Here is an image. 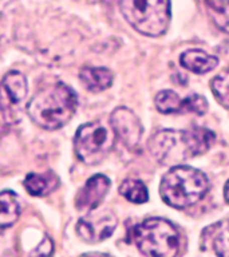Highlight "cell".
<instances>
[{"instance_id": "obj_20", "label": "cell", "mask_w": 229, "mask_h": 257, "mask_svg": "<svg viewBox=\"0 0 229 257\" xmlns=\"http://www.w3.org/2000/svg\"><path fill=\"white\" fill-rule=\"evenodd\" d=\"M208 110V102L202 95L193 94L184 99V110L182 112H196L198 115H202Z\"/></svg>"}, {"instance_id": "obj_1", "label": "cell", "mask_w": 229, "mask_h": 257, "mask_svg": "<svg viewBox=\"0 0 229 257\" xmlns=\"http://www.w3.org/2000/svg\"><path fill=\"white\" fill-rule=\"evenodd\" d=\"M214 140L216 136L204 127L161 130L149 141V150L160 164L176 166L193 157L204 154Z\"/></svg>"}, {"instance_id": "obj_5", "label": "cell", "mask_w": 229, "mask_h": 257, "mask_svg": "<svg viewBox=\"0 0 229 257\" xmlns=\"http://www.w3.org/2000/svg\"><path fill=\"white\" fill-rule=\"evenodd\" d=\"M122 15L142 35H164L170 23V0H120Z\"/></svg>"}, {"instance_id": "obj_11", "label": "cell", "mask_w": 229, "mask_h": 257, "mask_svg": "<svg viewBox=\"0 0 229 257\" xmlns=\"http://www.w3.org/2000/svg\"><path fill=\"white\" fill-rule=\"evenodd\" d=\"M80 82L91 92H100L111 86L114 75L108 68L84 67L79 72Z\"/></svg>"}, {"instance_id": "obj_9", "label": "cell", "mask_w": 229, "mask_h": 257, "mask_svg": "<svg viewBox=\"0 0 229 257\" xmlns=\"http://www.w3.org/2000/svg\"><path fill=\"white\" fill-rule=\"evenodd\" d=\"M112 132L116 133L125 146L132 150H136L141 144L144 127L141 124L138 116L128 107H117L111 114Z\"/></svg>"}, {"instance_id": "obj_8", "label": "cell", "mask_w": 229, "mask_h": 257, "mask_svg": "<svg viewBox=\"0 0 229 257\" xmlns=\"http://www.w3.org/2000/svg\"><path fill=\"white\" fill-rule=\"evenodd\" d=\"M118 220L116 214L108 210L102 209L96 212H90L87 216L82 217L76 225V233L80 240L88 244H96L106 240L116 230Z\"/></svg>"}, {"instance_id": "obj_22", "label": "cell", "mask_w": 229, "mask_h": 257, "mask_svg": "<svg viewBox=\"0 0 229 257\" xmlns=\"http://www.w3.org/2000/svg\"><path fill=\"white\" fill-rule=\"evenodd\" d=\"M224 196H225V200H226V202H229V181L226 182V184H225Z\"/></svg>"}, {"instance_id": "obj_17", "label": "cell", "mask_w": 229, "mask_h": 257, "mask_svg": "<svg viewBox=\"0 0 229 257\" xmlns=\"http://www.w3.org/2000/svg\"><path fill=\"white\" fill-rule=\"evenodd\" d=\"M156 107L162 114H173L182 112L184 110V99H181L178 94L170 90H165L157 94Z\"/></svg>"}, {"instance_id": "obj_7", "label": "cell", "mask_w": 229, "mask_h": 257, "mask_svg": "<svg viewBox=\"0 0 229 257\" xmlns=\"http://www.w3.org/2000/svg\"><path fill=\"white\" fill-rule=\"evenodd\" d=\"M26 76L20 71H10L0 82V120L16 123L22 116V104L27 96Z\"/></svg>"}, {"instance_id": "obj_14", "label": "cell", "mask_w": 229, "mask_h": 257, "mask_svg": "<svg viewBox=\"0 0 229 257\" xmlns=\"http://www.w3.org/2000/svg\"><path fill=\"white\" fill-rule=\"evenodd\" d=\"M20 216L19 197L11 190L0 192V228H10Z\"/></svg>"}, {"instance_id": "obj_4", "label": "cell", "mask_w": 229, "mask_h": 257, "mask_svg": "<svg viewBox=\"0 0 229 257\" xmlns=\"http://www.w3.org/2000/svg\"><path fill=\"white\" fill-rule=\"evenodd\" d=\"M129 238L145 256L173 257L180 250L178 230L164 218H149L133 226Z\"/></svg>"}, {"instance_id": "obj_21", "label": "cell", "mask_w": 229, "mask_h": 257, "mask_svg": "<svg viewBox=\"0 0 229 257\" xmlns=\"http://www.w3.org/2000/svg\"><path fill=\"white\" fill-rule=\"evenodd\" d=\"M54 252V242L50 240V237L46 236L44 237L43 242L36 248V250L32 252V254H44V256H48Z\"/></svg>"}, {"instance_id": "obj_13", "label": "cell", "mask_w": 229, "mask_h": 257, "mask_svg": "<svg viewBox=\"0 0 229 257\" xmlns=\"http://www.w3.org/2000/svg\"><path fill=\"white\" fill-rule=\"evenodd\" d=\"M59 180L52 172L30 173L24 180V188L32 196H47L58 188Z\"/></svg>"}, {"instance_id": "obj_19", "label": "cell", "mask_w": 229, "mask_h": 257, "mask_svg": "<svg viewBox=\"0 0 229 257\" xmlns=\"http://www.w3.org/2000/svg\"><path fill=\"white\" fill-rule=\"evenodd\" d=\"M213 248L220 256L229 257V220H225L216 226L213 234Z\"/></svg>"}, {"instance_id": "obj_12", "label": "cell", "mask_w": 229, "mask_h": 257, "mask_svg": "<svg viewBox=\"0 0 229 257\" xmlns=\"http://www.w3.org/2000/svg\"><path fill=\"white\" fill-rule=\"evenodd\" d=\"M181 64L186 70L196 74H205V72L212 71L213 68L217 67L218 59L216 56L209 55L201 50H188L185 51L180 58Z\"/></svg>"}, {"instance_id": "obj_16", "label": "cell", "mask_w": 229, "mask_h": 257, "mask_svg": "<svg viewBox=\"0 0 229 257\" xmlns=\"http://www.w3.org/2000/svg\"><path fill=\"white\" fill-rule=\"evenodd\" d=\"M120 192L122 196L134 204H144L149 200L148 189L140 180H125L121 184Z\"/></svg>"}, {"instance_id": "obj_6", "label": "cell", "mask_w": 229, "mask_h": 257, "mask_svg": "<svg viewBox=\"0 0 229 257\" xmlns=\"http://www.w3.org/2000/svg\"><path fill=\"white\" fill-rule=\"evenodd\" d=\"M116 142V133H112L100 122L82 124L76 130L74 148L76 157L86 165H96L108 156Z\"/></svg>"}, {"instance_id": "obj_18", "label": "cell", "mask_w": 229, "mask_h": 257, "mask_svg": "<svg viewBox=\"0 0 229 257\" xmlns=\"http://www.w3.org/2000/svg\"><path fill=\"white\" fill-rule=\"evenodd\" d=\"M212 91L221 106L229 108V67L221 71L210 82Z\"/></svg>"}, {"instance_id": "obj_10", "label": "cell", "mask_w": 229, "mask_h": 257, "mask_svg": "<svg viewBox=\"0 0 229 257\" xmlns=\"http://www.w3.org/2000/svg\"><path fill=\"white\" fill-rule=\"evenodd\" d=\"M110 180L106 176L96 174L88 178L84 186L79 190L75 198V205L80 212H91L102 202L108 189H110Z\"/></svg>"}, {"instance_id": "obj_3", "label": "cell", "mask_w": 229, "mask_h": 257, "mask_svg": "<svg viewBox=\"0 0 229 257\" xmlns=\"http://www.w3.org/2000/svg\"><path fill=\"white\" fill-rule=\"evenodd\" d=\"M208 189L209 181L204 173L190 166L176 165L162 178L160 192L166 204L184 209L197 204Z\"/></svg>"}, {"instance_id": "obj_2", "label": "cell", "mask_w": 229, "mask_h": 257, "mask_svg": "<svg viewBox=\"0 0 229 257\" xmlns=\"http://www.w3.org/2000/svg\"><path fill=\"white\" fill-rule=\"evenodd\" d=\"M78 98L67 84L56 83L40 90L27 104L30 118L39 127L56 130L67 124L74 116Z\"/></svg>"}, {"instance_id": "obj_15", "label": "cell", "mask_w": 229, "mask_h": 257, "mask_svg": "<svg viewBox=\"0 0 229 257\" xmlns=\"http://www.w3.org/2000/svg\"><path fill=\"white\" fill-rule=\"evenodd\" d=\"M208 14L221 31L229 34V0H205Z\"/></svg>"}]
</instances>
